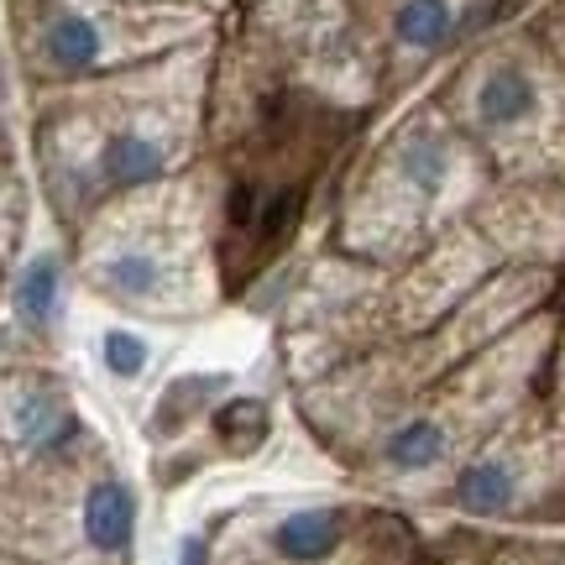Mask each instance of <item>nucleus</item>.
<instances>
[{
	"mask_svg": "<svg viewBox=\"0 0 565 565\" xmlns=\"http://www.w3.org/2000/svg\"><path fill=\"white\" fill-rule=\"evenodd\" d=\"M477 141L450 121L440 100L408 105L372 141L335 210V252L366 267H404L445 231L471 221L492 189Z\"/></svg>",
	"mask_w": 565,
	"mask_h": 565,
	"instance_id": "obj_1",
	"label": "nucleus"
},
{
	"mask_svg": "<svg viewBox=\"0 0 565 565\" xmlns=\"http://www.w3.org/2000/svg\"><path fill=\"white\" fill-rule=\"evenodd\" d=\"M555 320H561V303L513 324L508 335L482 345L477 356H466L445 377L419 387L383 429H372L356 445L362 466L393 487L445 482L534 387L545 383Z\"/></svg>",
	"mask_w": 565,
	"mask_h": 565,
	"instance_id": "obj_2",
	"label": "nucleus"
},
{
	"mask_svg": "<svg viewBox=\"0 0 565 565\" xmlns=\"http://www.w3.org/2000/svg\"><path fill=\"white\" fill-rule=\"evenodd\" d=\"M435 100L477 141L498 183L565 189V74L540 32H482Z\"/></svg>",
	"mask_w": 565,
	"mask_h": 565,
	"instance_id": "obj_3",
	"label": "nucleus"
},
{
	"mask_svg": "<svg viewBox=\"0 0 565 565\" xmlns=\"http://www.w3.org/2000/svg\"><path fill=\"white\" fill-rule=\"evenodd\" d=\"M84 282L116 309L152 320H189L210 309L215 273L204 267V210L189 189L168 179L141 189V204L126 210L84 257Z\"/></svg>",
	"mask_w": 565,
	"mask_h": 565,
	"instance_id": "obj_4",
	"label": "nucleus"
},
{
	"mask_svg": "<svg viewBox=\"0 0 565 565\" xmlns=\"http://www.w3.org/2000/svg\"><path fill=\"white\" fill-rule=\"evenodd\" d=\"M204 26L210 17L194 0H47L32 26V58L42 74L84 79L194 47Z\"/></svg>",
	"mask_w": 565,
	"mask_h": 565,
	"instance_id": "obj_5",
	"label": "nucleus"
},
{
	"mask_svg": "<svg viewBox=\"0 0 565 565\" xmlns=\"http://www.w3.org/2000/svg\"><path fill=\"white\" fill-rule=\"evenodd\" d=\"M540 492H565V435L545 404V383L445 477V503L466 519H513Z\"/></svg>",
	"mask_w": 565,
	"mask_h": 565,
	"instance_id": "obj_6",
	"label": "nucleus"
},
{
	"mask_svg": "<svg viewBox=\"0 0 565 565\" xmlns=\"http://www.w3.org/2000/svg\"><path fill=\"white\" fill-rule=\"evenodd\" d=\"M498 0H393L383 11V74L414 84L440 58L461 53L487 32Z\"/></svg>",
	"mask_w": 565,
	"mask_h": 565,
	"instance_id": "obj_7",
	"label": "nucleus"
},
{
	"mask_svg": "<svg viewBox=\"0 0 565 565\" xmlns=\"http://www.w3.org/2000/svg\"><path fill=\"white\" fill-rule=\"evenodd\" d=\"M6 435L26 461H63L84 445V414L53 377H26L6 398Z\"/></svg>",
	"mask_w": 565,
	"mask_h": 565,
	"instance_id": "obj_8",
	"label": "nucleus"
},
{
	"mask_svg": "<svg viewBox=\"0 0 565 565\" xmlns=\"http://www.w3.org/2000/svg\"><path fill=\"white\" fill-rule=\"evenodd\" d=\"M79 529H84V545L89 550L126 555L131 540H137V492H131V482L116 477V471L95 477L79 498Z\"/></svg>",
	"mask_w": 565,
	"mask_h": 565,
	"instance_id": "obj_9",
	"label": "nucleus"
},
{
	"mask_svg": "<svg viewBox=\"0 0 565 565\" xmlns=\"http://www.w3.org/2000/svg\"><path fill=\"white\" fill-rule=\"evenodd\" d=\"M345 534H351V513H345V508L309 503V508L282 513L278 524H273V550H278V561H288V565H320L345 545Z\"/></svg>",
	"mask_w": 565,
	"mask_h": 565,
	"instance_id": "obj_10",
	"label": "nucleus"
},
{
	"mask_svg": "<svg viewBox=\"0 0 565 565\" xmlns=\"http://www.w3.org/2000/svg\"><path fill=\"white\" fill-rule=\"evenodd\" d=\"M11 303H17V320L26 330H47V324L63 315V257L58 252H38L26 257V267L17 273V288H11Z\"/></svg>",
	"mask_w": 565,
	"mask_h": 565,
	"instance_id": "obj_11",
	"label": "nucleus"
},
{
	"mask_svg": "<svg viewBox=\"0 0 565 565\" xmlns=\"http://www.w3.org/2000/svg\"><path fill=\"white\" fill-rule=\"evenodd\" d=\"M95 351H100V366L110 383H141L147 372H152V362H158V351H152V341L141 335V330H131V324H105L100 341H95Z\"/></svg>",
	"mask_w": 565,
	"mask_h": 565,
	"instance_id": "obj_12",
	"label": "nucleus"
},
{
	"mask_svg": "<svg viewBox=\"0 0 565 565\" xmlns=\"http://www.w3.org/2000/svg\"><path fill=\"white\" fill-rule=\"evenodd\" d=\"M267 429H273V408H267V398H225V404L215 408V435H221L231 450L263 445Z\"/></svg>",
	"mask_w": 565,
	"mask_h": 565,
	"instance_id": "obj_13",
	"label": "nucleus"
},
{
	"mask_svg": "<svg viewBox=\"0 0 565 565\" xmlns=\"http://www.w3.org/2000/svg\"><path fill=\"white\" fill-rule=\"evenodd\" d=\"M534 32H540V42L555 53V63H561V74H565V0H550Z\"/></svg>",
	"mask_w": 565,
	"mask_h": 565,
	"instance_id": "obj_14",
	"label": "nucleus"
},
{
	"mask_svg": "<svg viewBox=\"0 0 565 565\" xmlns=\"http://www.w3.org/2000/svg\"><path fill=\"white\" fill-rule=\"evenodd\" d=\"M179 565H210V540H204V534H189L179 545Z\"/></svg>",
	"mask_w": 565,
	"mask_h": 565,
	"instance_id": "obj_15",
	"label": "nucleus"
},
{
	"mask_svg": "<svg viewBox=\"0 0 565 565\" xmlns=\"http://www.w3.org/2000/svg\"><path fill=\"white\" fill-rule=\"evenodd\" d=\"M351 6H356V11H372V17H383L393 0H351Z\"/></svg>",
	"mask_w": 565,
	"mask_h": 565,
	"instance_id": "obj_16",
	"label": "nucleus"
}]
</instances>
